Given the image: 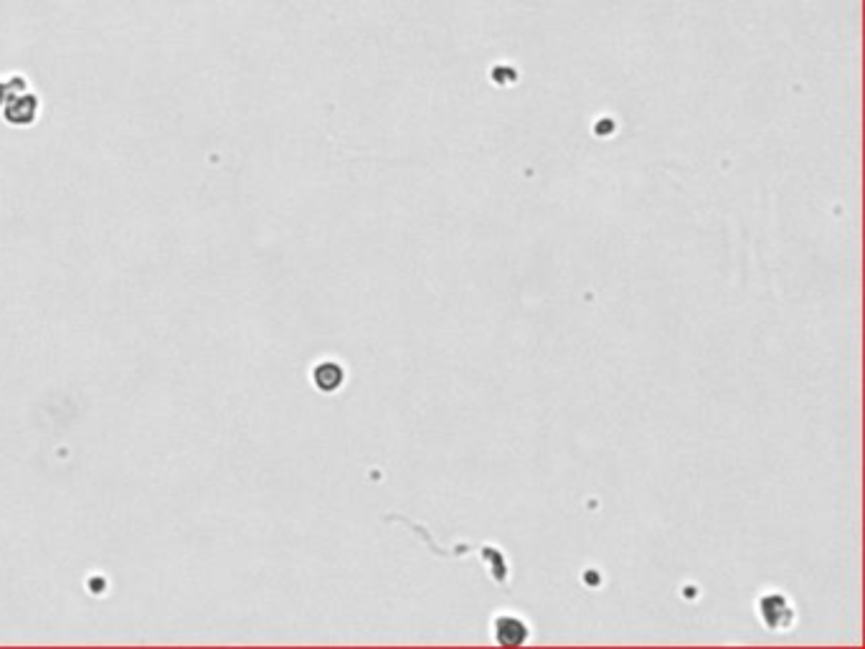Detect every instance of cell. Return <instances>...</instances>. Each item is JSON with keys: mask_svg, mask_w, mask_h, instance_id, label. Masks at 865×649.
I'll list each match as a JSON object with an SVG mask.
<instances>
[{"mask_svg": "<svg viewBox=\"0 0 865 649\" xmlns=\"http://www.w3.org/2000/svg\"><path fill=\"white\" fill-rule=\"evenodd\" d=\"M41 110H44V102H41L39 94L28 87V89H23V92H16L11 99H8L6 107L0 110V117H3V122H6L8 127L23 130V127H33L36 122H39Z\"/></svg>", "mask_w": 865, "mask_h": 649, "instance_id": "cell-1", "label": "cell"}, {"mask_svg": "<svg viewBox=\"0 0 865 649\" xmlns=\"http://www.w3.org/2000/svg\"><path fill=\"white\" fill-rule=\"evenodd\" d=\"M343 378V366L335 363V360H323V363H318V366L313 368V383L315 388L323 393L338 391V388L343 386Z\"/></svg>", "mask_w": 865, "mask_h": 649, "instance_id": "cell-2", "label": "cell"}, {"mask_svg": "<svg viewBox=\"0 0 865 649\" xmlns=\"http://www.w3.org/2000/svg\"><path fill=\"white\" fill-rule=\"evenodd\" d=\"M495 629H498V642L500 644H508V647H513V644H521L523 639H526V627H523V622H518V619H500L498 624H495Z\"/></svg>", "mask_w": 865, "mask_h": 649, "instance_id": "cell-3", "label": "cell"}, {"mask_svg": "<svg viewBox=\"0 0 865 649\" xmlns=\"http://www.w3.org/2000/svg\"><path fill=\"white\" fill-rule=\"evenodd\" d=\"M28 89V77L21 71H11V74H0V110L6 107L8 99L16 92Z\"/></svg>", "mask_w": 865, "mask_h": 649, "instance_id": "cell-4", "label": "cell"}]
</instances>
